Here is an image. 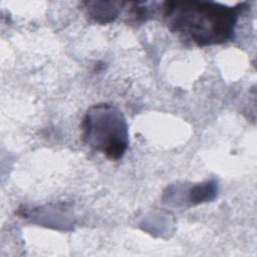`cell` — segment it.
I'll return each mask as SVG.
<instances>
[{
  "instance_id": "cell-2",
  "label": "cell",
  "mask_w": 257,
  "mask_h": 257,
  "mask_svg": "<svg viewBox=\"0 0 257 257\" xmlns=\"http://www.w3.org/2000/svg\"><path fill=\"white\" fill-rule=\"evenodd\" d=\"M81 127L84 143L107 159L118 160L124 155L128 146L127 124L112 104L98 103L89 107Z\"/></svg>"
},
{
  "instance_id": "cell-1",
  "label": "cell",
  "mask_w": 257,
  "mask_h": 257,
  "mask_svg": "<svg viewBox=\"0 0 257 257\" xmlns=\"http://www.w3.org/2000/svg\"><path fill=\"white\" fill-rule=\"evenodd\" d=\"M246 3L229 6L214 1H166L163 18L173 32L198 46L221 44L234 38Z\"/></svg>"
}]
</instances>
